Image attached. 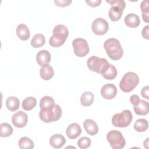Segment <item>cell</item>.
<instances>
[{"instance_id":"6da1fadb","label":"cell","mask_w":149,"mask_h":149,"mask_svg":"<svg viewBox=\"0 0 149 149\" xmlns=\"http://www.w3.org/2000/svg\"><path fill=\"white\" fill-rule=\"evenodd\" d=\"M104 48L108 56L112 60H119L123 56V50L118 39L114 38L107 39L104 43Z\"/></svg>"},{"instance_id":"7a4b0ae2","label":"cell","mask_w":149,"mask_h":149,"mask_svg":"<svg viewBox=\"0 0 149 149\" xmlns=\"http://www.w3.org/2000/svg\"><path fill=\"white\" fill-rule=\"evenodd\" d=\"M52 33L49 40V43L53 47H59L66 41L69 35V30L65 26L58 24L54 27Z\"/></svg>"},{"instance_id":"3957f363","label":"cell","mask_w":149,"mask_h":149,"mask_svg":"<svg viewBox=\"0 0 149 149\" xmlns=\"http://www.w3.org/2000/svg\"><path fill=\"white\" fill-rule=\"evenodd\" d=\"M139 82V77L138 75L134 72H128L122 78L119 83V87L123 92L129 93L134 90L138 85Z\"/></svg>"},{"instance_id":"277c9868","label":"cell","mask_w":149,"mask_h":149,"mask_svg":"<svg viewBox=\"0 0 149 149\" xmlns=\"http://www.w3.org/2000/svg\"><path fill=\"white\" fill-rule=\"evenodd\" d=\"M87 65L90 70L102 74L109 68L110 63L104 58L92 56L88 59Z\"/></svg>"},{"instance_id":"5b68a950","label":"cell","mask_w":149,"mask_h":149,"mask_svg":"<svg viewBox=\"0 0 149 149\" xmlns=\"http://www.w3.org/2000/svg\"><path fill=\"white\" fill-rule=\"evenodd\" d=\"M132 119L133 116L131 111L125 109L120 113L114 114L112 118V123L115 127H126L130 124Z\"/></svg>"},{"instance_id":"8992f818","label":"cell","mask_w":149,"mask_h":149,"mask_svg":"<svg viewBox=\"0 0 149 149\" xmlns=\"http://www.w3.org/2000/svg\"><path fill=\"white\" fill-rule=\"evenodd\" d=\"M62 109L59 105L55 104L54 107L48 111H40L39 116L40 119L45 123L56 122L62 116Z\"/></svg>"},{"instance_id":"52a82bcc","label":"cell","mask_w":149,"mask_h":149,"mask_svg":"<svg viewBox=\"0 0 149 149\" xmlns=\"http://www.w3.org/2000/svg\"><path fill=\"white\" fill-rule=\"evenodd\" d=\"M107 139L113 149H122L126 144V140L121 132L116 130L109 131L107 133Z\"/></svg>"},{"instance_id":"ba28073f","label":"cell","mask_w":149,"mask_h":149,"mask_svg":"<svg viewBox=\"0 0 149 149\" xmlns=\"http://www.w3.org/2000/svg\"><path fill=\"white\" fill-rule=\"evenodd\" d=\"M72 46L74 54L79 57H84L88 54L90 48L88 42L85 39L77 38L73 40Z\"/></svg>"},{"instance_id":"9c48e42d","label":"cell","mask_w":149,"mask_h":149,"mask_svg":"<svg viewBox=\"0 0 149 149\" xmlns=\"http://www.w3.org/2000/svg\"><path fill=\"white\" fill-rule=\"evenodd\" d=\"M109 25L107 21L102 18L98 17L92 23L91 29L93 32L98 36H101L106 34L108 30Z\"/></svg>"},{"instance_id":"30bf717a","label":"cell","mask_w":149,"mask_h":149,"mask_svg":"<svg viewBox=\"0 0 149 149\" xmlns=\"http://www.w3.org/2000/svg\"><path fill=\"white\" fill-rule=\"evenodd\" d=\"M28 121L27 115L22 111H19L15 113L12 117L13 125L18 128L24 127Z\"/></svg>"},{"instance_id":"8fae6325","label":"cell","mask_w":149,"mask_h":149,"mask_svg":"<svg viewBox=\"0 0 149 149\" xmlns=\"http://www.w3.org/2000/svg\"><path fill=\"white\" fill-rule=\"evenodd\" d=\"M117 94L116 86L112 83H108L104 85L101 89V94L102 97L107 100L113 99Z\"/></svg>"},{"instance_id":"7c38bea8","label":"cell","mask_w":149,"mask_h":149,"mask_svg":"<svg viewBox=\"0 0 149 149\" xmlns=\"http://www.w3.org/2000/svg\"><path fill=\"white\" fill-rule=\"evenodd\" d=\"M81 133L80 126L77 123H72L70 124L66 130L67 136L70 139H75L77 138Z\"/></svg>"},{"instance_id":"4fadbf2b","label":"cell","mask_w":149,"mask_h":149,"mask_svg":"<svg viewBox=\"0 0 149 149\" xmlns=\"http://www.w3.org/2000/svg\"><path fill=\"white\" fill-rule=\"evenodd\" d=\"M51 54L47 50H41L36 55V62L41 66L49 64L51 62Z\"/></svg>"},{"instance_id":"5bb4252c","label":"cell","mask_w":149,"mask_h":149,"mask_svg":"<svg viewBox=\"0 0 149 149\" xmlns=\"http://www.w3.org/2000/svg\"><path fill=\"white\" fill-rule=\"evenodd\" d=\"M83 127L86 132L91 136H94L98 132L97 124L91 119H87L83 123Z\"/></svg>"},{"instance_id":"9a60e30c","label":"cell","mask_w":149,"mask_h":149,"mask_svg":"<svg viewBox=\"0 0 149 149\" xmlns=\"http://www.w3.org/2000/svg\"><path fill=\"white\" fill-rule=\"evenodd\" d=\"M65 138L61 134H55L52 135L49 139L50 145L55 148H60L62 147L65 144Z\"/></svg>"},{"instance_id":"2e32d148","label":"cell","mask_w":149,"mask_h":149,"mask_svg":"<svg viewBox=\"0 0 149 149\" xmlns=\"http://www.w3.org/2000/svg\"><path fill=\"white\" fill-rule=\"evenodd\" d=\"M16 34L23 41L27 40L30 36V33L28 27L24 24H20L16 27Z\"/></svg>"},{"instance_id":"e0dca14e","label":"cell","mask_w":149,"mask_h":149,"mask_svg":"<svg viewBox=\"0 0 149 149\" xmlns=\"http://www.w3.org/2000/svg\"><path fill=\"white\" fill-rule=\"evenodd\" d=\"M135 113L138 115H146L148 113L149 104L147 101L140 100L137 105L133 107Z\"/></svg>"},{"instance_id":"ac0fdd59","label":"cell","mask_w":149,"mask_h":149,"mask_svg":"<svg viewBox=\"0 0 149 149\" xmlns=\"http://www.w3.org/2000/svg\"><path fill=\"white\" fill-rule=\"evenodd\" d=\"M125 23L130 28L137 27L140 23V18L136 14L129 13L125 17Z\"/></svg>"},{"instance_id":"d6986e66","label":"cell","mask_w":149,"mask_h":149,"mask_svg":"<svg viewBox=\"0 0 149 149\" xmlns=\"http://www.w3.org/2000/svg\"><path fill=\"white\" fill-rule=\"evenodd\" d=\"M55 105L54 100L50 96H44L40 101V107L41 111L50 110Z\"/></svg>"},{"instance_id":"ffe728a7","label":"cell","mask_w":149,"mask_h":149,"mask_svg":"<svg viewBox=\"0 0 149 149\" xmlns=\"http://www.w3.org/2000/svg\"><path fill=\"white\" fill-rule=\"evenodd\" d=\"M40 74L41 77L44 80H50L54 74L53 68L48 65L42 66L40 69Z\"/></svg>"},{"instance_id":"44dd1931","label":"cell","mask_w":149,"mask_h":149,"mask_svg":"<svg viewBox=\"0 0 149 149\" xmlns=\"http://www.w3.org/2000/svg\"><path fill=\"white\" fill-rule=\"evenodd\" d=\"M6 106L9 111H15L19 108L20 101L16 97H9L6 101Z\"/></svg>"},{"instance_id":"7402d4cb","label":"cell","mask_w":149,"mask_h":149,"mask_svg":"<svg viewBox=\"0 0 149 149\" xmlns=\"http://www.w3.org/2000/svg\"><path fill=\"white\" fill-rule=\"evenodd\" d=\"M94 94L90 91L83 93L80 97V103L84 107L90 106L94 101Z\"/></svg>"},{"instance_id":"603a6c76","label":"cell","mask_w":149,"mask_h":149,"mask_svg":"<svg viewBox=\"0 0 149 149\" xmlns=\"http://www.w3.org/2000/svg\"><path fill=\"white\" fill-rule=\"evenodd\" d=\"M45 42V36L41 34L38 33L34 36L31 40V45L33 47L35 48H40L43 46Z\"/></svg>"},{"instance_id":"cb8c5ba5","label":"cell","mask_w":149,"mask_h":149,"mask_svg":"<svg viewBox=\"0 0 149 149\" xmlns=\"http://www.w3.org/2000/svg\"><path fill=\"white\" fill-rule=\"evenodd\" d=\"M123 11L116 6H111L108 12V15L110 19L113 22L119 20L122 16Z\"/></svg>"},{"instance_id":"d4e9b609","label":"cell","mask_w":149,"mask_h":149,"mask_svg":"<svg viewBox=\"0 0 149 149\" xmlns=\"http://www.w3.org/2000/svg\"><path fill=\"white\" fill-rule=\"evenodd\" d=\"M37 104V100L34 97H28L24 98L22 102V108L25 111L33 109Z\"/></svg>"},{"instance_id":"484cf974","label":"cell","mask_w":149,"mask_h":149,"mask_svg":"<svg viewBox=\"0 0 149 149\" xmlns=\"http://www.w3.org/2000/svg\"><path fill=\"white\" fill-rule=\"evenodd\" d=\"M148 127V121L144 118L137 119L134 124V129L138 132H143L147 130Z\"/></svg>"},{"instance_id":"4316f807","label":"cell","mask_w":149,"mask_h":149,"mask_svg":"<svg viewBox=\"0 0 149 149\" xmlns=\"http://www.w3.org/2000/svg\"><path fill=\"white\" fill-rule=\"evenodd\" d=\"M18 145L21 149H31L34 146L33 140L27 137H21L18 141Z\"/></svg>"},{"instance_id":"83f0119b","label":"cell","mask_w":149,"mask_h":149,"mask_svg":"<svg viewBox=\"0 0 149 149\" xmlns=\"http://www.w3.org/2000/svg\"><path fill=\"white\" fill-rule=\"evenodd\" d=\"M13 130L11 125L8 123H2L0 125V136L1 137H9L13 133Z\"/></svg>"},{"instance_id":"f1b7e54d","label":"cell","mask_w":149,"mask_h":149,"mask_svg":"<svg viewBox=\"0 0 149 149\" xmlns=\"http://www.w3.org/2000/svg\"><path fill=\"white\" fill-rule=\"evenodd\" d=\"M117 73L118 72L116 68L113 65L110 64L107 70L104 73L101 74V75L107 80H113L116 77Z\"/></svg>"},{"instance_id":"f546056e","label":"cell","mask_w":149,"mask_h":149,"mask_svg":"<svg viewBox=\"0 0 149 149\" xmlns=\"http://www.w3.org/2000/svg\"><path fill=\"white\" fill-rule=\"evenodd\" d=\"M140 9L142 12V18L143 21L146 23L149 22V7H148V1H143L140 4Z\"/></svg>"},{"instance_id":"4dcf8cb0","label":"cell","mask_w":149,"mask_h":149,"mask_svg":"<svg viewBox=\"0 0 149 149\" xmlns=\"http://www.w3.org/2000/svg\"><path fill=\"white\" fill-rule=\"evenodd\" d=\"M91 141L90 138L87 137H83L79 139L77 141V145L79 148L81 149H86L91 145Z\"/></svg>"},{"instance_id":"1f68e13d","label":"cell","mask_w":149,"mask_h":149,"mask_svg":"<svg viewBox=\"0 0 149 149\" xmlns=\"http://www.w3.org/2000/svg\"><path fill=\"white\" fill-rule=\"evenodd\" d=\"M106 2L109 3L111 6H116L122 10H124L126 3L123 0H113V1H107L106 0Z\"/></svg>"},{"instance_id":"d6a6232c","label":"cell","mask_w":149,"mask_h":149,"mask_svg":"<svg viewBox=\"0 0 149 149\" xmlns=\"http://www.w3.org/2000/svg\"><path fill=\"white\" fill-rule=\"evenodd\" d=\"M71 0H55V4L59 7H65L69 5L72 3Z\"/></svg>"},{"instance_id":"836d02e7","label":"cell","mask_w":149,"mask_h":149,"mask_svg":"<svg viewBox=\"0 0 149 149\" xmlns=\"http://www.w3.org/2000/svg\"><path fill=\"white\" fill-rule=\"evenodd\" d=\"M86 2L90 6L96 7L100 5L101 3V0H86Z\"/></svg>"},{"instance_id":"e575fe53","label":"cell","mask_w":149,"mask_h":149,"mask_svg":"<svg viewBox=\"0 0 149 149\" xmlns=\"http://www.w3.org/2000/svg\"><path fill=\"white\" fill-rule=\"evenodd\" d=\"M148 92H149V87L148 86H146L141 89V94L143 98H145L147 100H149Z\"/></svg>"},{"instance_id":"d590c367","label":"cell","mask_w":149,"mask_h":149,"mask_svg":"<svg viewBox=\"0 0 149 149\" xmlns=\"http://www.w3.org/2000/svg\"><path fill=\"white\" fill-rule=\"evenodd\" d=\"M139 101H140V98H139V95H137L136 94H133V95H131V97H130V101L133 106L137 105Z\"/></svg>"},{"instance_id":"8d00e7d4","label":"cell","mask_w":149,"mask_h":149,"mask_svg":"<svg viewBox=\"0 0 149 149\" xmlns=\"http://www.w3.org/2000/svg\"><path fill=\"white\" fill-rule=\"evenodd\" d=\"M148 30H149V26L147 25L145 27H143L142 31H141V36L144 38H146L147 40L149 39L148 36Z\"/></svg>"}]
</instances>
